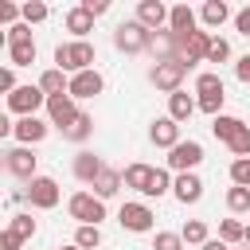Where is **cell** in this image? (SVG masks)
I'll list each match as a JSON object with an SVG mask.
<instances>
[{
    "mask_svg": "<svg viewBox=\"0 0 250 250\" xmlns=\"http://www.w3.org/2000/svg\"><path fill=\"white\" fill-rule=\"evenodd\" d=\"M242 242H246V246H250V227H246V238H242Z\"/></svg>",
    "mask_w": 250,
    "mask_h": 250,
    "instance_id": "f907efd6",
    "label": "cell"
},
{
    "mask_svg": "<svg viewBox=\"0 0 250 250\" xmlns=\"http://www.w3.org/2000/svg\"><path fill=\"white\" fill-rule=\"evenodd\" d=\"M121 184H125V180H121V172L105 168V172H102V176H98L90 188H94V195H98V199H113V195L121 191Z\"/></svg>",
    "mask_w": 250,
    "mask_h": 250,
    "instance_id": "603a6c76",
    "label": "cell"
},
{
    "mask_svg": "<svg viewBox=\"0 0 250 250\" xmlns=\"http://www.w3.org/2000/svg\"><path fill=\"white\" fill-rule=\"evenodd\" d=\"M234 27H238V35H246V39H250V4L234 16Z\"/></svg>",
    "mask_w": 250,
    "mask_h": 250,
    "instance_id": "b9f144b4",
    "label": "cell"
},
{
    "mask_svg": "<svg viewBox=\"0 0 250 250\" xmlns=\"http://www.w3.org/2000/svg\"><path fill=\"white\" fill-rule=\"evenodd\" d=\"M203 250H230V246H227L223 238H207V242H203Z\"/></svg>",
    "mask_w": 250,
    "mask_h": 250,
    "instance_id": "c3c4849f",
    "label": "cell"
},
{
    "mask_svg": "<svg viewBox=\"0 0 250 250\" xmlns=\"http://www.w3.org/2000/svg\"><path fill=\"white\" fill-rule=\"evenodd\" d=\"M168 31H176V35H191V31H195V12H191L188 4H176L172 16H168Z\"/></svg>",
    "mask_w": 250,
    "mask_h": 250,
    "instance_id": "44dd1931",
    "label": "cell"
},
{
    "mask_svg": "<svg viewBox=\"0 0 250 250\" xmlns=\"http://www.w3.org/2000/svg\"><path fill=\"white\" fill-rule=\"evenodd\" d=\"M4 168L12 172V176H20V180H35V152L27 148V145H20V148H8L4 152Z\"/></svg>",
    "mask_w": 250,
    "mask_h": 250,
    "instance_id": "30bf717a",
    "label": "cell"
},
{
    "mask_svg": "<svg viewBox=\"0 0 250 250\" xmlns=\"http://www.w3.org/2000/svg\"><path fill=\"white\" fill-rule=\"evenodd\" d=\"M234 74H238V82H250V51L234 62Z\"/></svg>",
    "mask_w": 250,
    "mask_h": 250,
    "instance_id": "f6af8a7d",
    "label": "cell"
},
{
    "mask_svg": "<svg viewBox=\"0 0 250 250\" xmlns=\"http://www.w3.org/2000/svg\"><path fill=\"white\" fill-rule=\"evenodd\" d=\"M102 86H105V82H102V74H98V70H82V74H74V78H70V90H66V94H70L74 102H78V98H98V94H102Z\"/></svg>",
    "mask_w": 250,
    "mask_h": 250,
    "instance_id": "9a60e30c",
    "label": "cell"
},
{
    "mask_svg": "<svg viewBox=\"0 0 250 250\" xmlns=\"http://www.w3.org/2000/svg\"><path fill=\"white\" fill-rule=\"evenodd\" d=\"M39 90H43L47 98H55V94H66V90H70V78H66L59 66H51V70H43V74H39Z\"/></svg>",
    "mask_w": 250,
    "mask_h": 250,
    "instance_id": "7402d4cb",
    "label": "cell"
},
{
    "mask_svg": "<svg viewBox=\"0 0 250 250\" xmlns=\"http://www.w3.org/2000/svg\"><path fill=\"white\" fill-rule=\"evenodd\" d=\"M78 113H82V109L74 105V98H70V94H55V98H47V117H51V125L70 129Z\"/></svg>",
    "mask_w": 250,
    "mask_h": 250,
    "instance_id": "9c48e42d",
    "label": "cell"
},
{
    "mask_svg": "<svg viewBox=\"0 0 250 250\" xmlns=\"http://www.w3.org/2000/svg\"><path fill=\"white\" fill-rule=\"evenodd\" d=\"M227 207H230L234 215L250 211V188H230V191H227Z\"/></svg>",
    "mask_w": 250,
    "mask_h": 250,
    "instance_id": "836d02e7",
    "label": "cell"
},
{
    "mask_svg": "<svg viewBox=\"0 0 250 250\" xmlns=\"http://www.w3.org/2000/svg\"><path fill=\"white\" fill-rule=\"evenodd\" d=\"M188 62L184 59H164V62H156L152 70H148V82L156 86V90H168V94H176L180 90V82L188 78Z\"/></svg>",
    "mask_w": 250,
    "mask_h": 250,
    "instance_id": "277c9868",
    "label": "cell"
},
{
    "mask_svg": "<svg viewBox=\"0 0 250 250\" xmlns=\"http://www.w3.org/2000/svg\"><path fill=\"white\" fill-rule=\"evenodd\" d=\"M113 47L125 51V55H145V51L152 47V31H148L141 20H125V23H117V31H113Z\"/></svg>",
    "mask_w": 250,
    "mask_h": 250,
    "instance_id": "7a4b0ae2",
    "label": "cell"
},
{
    "mask_svg": "<svg viewBox=\"0 0 250 250\" xmlns=\"http://www.w3.org/2000/svg\"><path fill=\"white\" fill-rule=\"evenodd\" d=\"M8 59H12V66H31L35 62V39L27 35V39L8 43Z\"/></svg>",
    "mask_w": 250,
    "mask_h": 250,
    "instance_id": "cb8c5ba5",
    "label": "cell"
},
{
    "mask_svg": "<svg viewBox=\"0 0 250 250\" xmlns=\"http://www.w3.org/2000/svg\"><path fill=\"white\" fill-rule=\"evenodd\" d=\"M230 180H234V188H250V156L230 160Z\"/></svg>",
    "mask_w": 250,
    "mask_h": 250,
    "instance_id": "8d00e7d4",
    "label": "cell"
},
{
    "mask_svg": "<svg viewBox=\"0 0 250 250\" xmlns=\"http://www.w3.org/2000/svg\"><path fill=\"white\" fill-rule=\"evenodd\" d=\"M102 172H105V160H102V156H94V152H78V156H74V176H78L82 184H94Z\"/></svg>",
    "mask_w": 250,
    "mask_h": 250,
    "instance_id": "e0dca14e",
    "label": "cell"
},
{
    "mask_svg": "<svg viewBox=\"0 0 250 250\" xmlns=\"http://www.w3.org/2000/svg\"><path fill=\"white\" fill-rule=\"evenodd\" d=\"M90 133H94V117H90V113H78V117H74V125H70V129H62V137H66V141H74V145H82Z\"/></svg>",
    "mask_w": 250,
    "mask_h": 250,
    "instance_id": "4316f807",
    "label": "cell"
},
{
    "mask_svg": "<svg viewBox=\"0 0 250 250\" xmlns=\"http://www.w3.org/2000/svg\"><path fill=\"white\" fill-rule=\"evenodd\" d=\"M27 199H31V207H39V211H51V207L62 199V191H59V184H55L51 176H35V180L27 184Z\"/></svg>",
    "mask_w": 250,
    "mask_h": 250,
    "instance_id": "ba28073f",
    "label": "cell"
},
{
    "mask_svg": "<svg viewBox=\"0 0 250 250\" xmlns=\"http://www.w3.org/2000/svg\"><path fill=\"white\" fill-rule=\"evenodd\" d=\"M152 172H156V168H148V164H129V168L121 172V180H125V188H133V191H141V195H148V184H152Z\"/></svg>",
    "mask_w": 250,
    "mask_h": 250,
    "instance_id": "d6986e66",
    "label": "cell"
},
{
    "mask_svg": "<svg viewBox=\"0 0 250 250\" xmlns=\"http://www.w3.org/2000/svg\"><path fill=\"white\" fill-rule=\"evenodd\" d=\"M223 98H227V94H207V98H199V109H203V113H211V117H219Z\"/></svg>",
    "mask_w": 250,
    "mask_h": 250,
    "instance_id": "ab89813d",
    "label": "cell"
},
{
    "mask_svg": "<svg viewBox=\"0 0 250 250\" xmlns=\"http://www.w3.org/2000/svg\"><path fill=\"white\" fill-rule=\"evenodd\" d=\"M66 31H70L74 39H86V35L94 31V16H90L82 4H78V8H70V12H66Z\"/></svg>",
    "mask_w": 250,
    "mask_h": 250,
    "instance_id": "ffe728a7",
    "label": "cell"
},
{
    "mask_svg": "<svg viewBox=\"0 0 250 250\" xmlns=\"http://www.w3.org/2000/svg\"><path fill=\"white\" fill-rule=\"evenodd\" d=\"M199 16H203V23H207V27H223V23L230 20V8H227L223 0H207Z\"/></svg>",
    "mask_w": 250,
    "mask_h": 250,
    "instance_id": "484cf974",
    "label": "cell"
},
{
    "mask_svg": "<svg viewBox=\"0 0 250 250\" xmlns=\"http://www.w3.org/2000/svg\"><path fill=\"white\" fill-rule=\"evenodd\" d=\"M55 66L66 74H82V70H94V43L90 39H74V43H59L55 47Z\"/></svg>",
    "mask_w": 250,
    "mask_h": 250,
    "instance_id": "6da1fadb",
    "label": "cell"
},
{
    "mask_svg": "<svg viewBox=\"0 0 250 250\" xmlns=\"http://www.w3.org/2000/svg\"><path fill=\"white\" fill-rule=\"evenodd\" d=\"M168 16H172V8H164L160 0H141V4H137V20H141L148 31H164Z\"/></svg>",
    "mask_w": 250,
    "mask_h": 250,
    "instance_id": "4fadbf2b",
    "label": "cell"
},
{
    "mask_svg": "<svg viewBox=\"0 0 250 250\" xmlns=\"http://www.w3.org/2000/svg\"><path fill=\"white\" fill-rule=\"evenodd\" d=\"M31 35V27L27 23H16V27H8V43H16V39H27Z\"/></svg>",
    "mask_w": 250,
    "mask_h": 250,
    "instance_id": "bcb514c9",
    "label": "cell"
},
{
    "mask_svg": "<svg viewBox=\"0 0 250 250\" xmlns=\"http://www.w3.org/2000/svg\"><path fill=\"white\" fill-rule=\"evenodd\" d=\"M43 20H47V4L43 0H27L23 4V23L31 27V23H43Z\"/></svg>",
    "mask_w": 250,
    "mask_h": 250,
    "instance_id": "74e56055",
    "label": "cell"
},
{
    "mask_svg": "<svg viewBox=\"0 0 250 250\" xmlns=\"http://www.w3.org/2000/svg\"><path fill=\"white\" fill-rule=\"evenodd\" d=\"M55 250H78V246H74V242H70V246H55Z\"/></svg>",
    "mask_w": 250,
    "mask_h": 250,
    "instance_id": "681fc988",
    "label": "cell"
},
{
    "mask_svg": "<svg viewBox=\"0 0 250 250\" xmlns=\"http://www.w3.org/2000/svg\"><path fill=\"white\" fill-rule=\"evenodd\" d=\"M168 188H172V176H168L164 168H156V172H152V184H148V199H160Z\"/></svg>",
    "mask_w": 250,
    "mask_h": 250,
    "instance_id": "f35d334b",
    "label": "cell"
},
{
    "mask_svg": "<svg viewBox=\"0 0 250 250\" xmlns=\"http://www.w3.org/2000/svg\"><path fill=\"white\" fill-rule=\"evenodd\" d=\"M39 105H47V94H43L39 86H20V90L8 94V109L20 113V117H35Z\"/></svg>",
    "mask_w": 250,
    "mask_h": 250,
    "instance_id": "8992f818",
    "label": "cell"
},
{
    "mask_svg": "<svg viewBox=\"0 0 250 250\" xmlns=\"http://www.w3.org/2000/svg\"><path fill=\"white\" fill-rule=\"evenodd\" d=\"M82 8H86V12H90V16H94V20H98V16H105V12H109V4H105V0H82Z\"/></svg>",
    "mask_w": 250,
    "mask_h": 250,
    "instance_id": "7bdbcfd3",
    "label": "cell"
},
{
    "mask_svg": "<svg viewBox=\"0 0 250 250\" xmlns=\"http://www.w3.org/2000/svg\"><path fill=\"white\" fill-rule=\"evenodd\" d=\"M66 211L70 219H78V227H98L105 219V199H98L94 191H74L66 199Z\"/></svg>",
    "mask_w": 250,
    "mask_h": 250,
    "instance_id": "3957f363",
    "label": "cell"
},
{
    "mask_svg": "<svg viewBox=\"0 0 250 250\" xmlns=\"http://www.w3.org/2000/svg\"><path fill=\"white\" fill-rule=\"evenodd\" d=\"M47 133H51V125H47V121H39V117H20V121H16V129H12V137H16L20 145H27V148H31V145H39Z\"/></svg>",
    "mask_w": 250,
    "mask_h": 250,
    "instance_id": "5bb4252c",
    "label": "cell"
},
{
    "mask_svg": "<svg viewBox=\"0 0 250 250\" xmlns=\"http://www.w3.org/2000/svg\"><path fill=\"white\" fill-rule=\"evenodd\" d=\"M203 160V145L199 141H180L172 152H168V168L172 172H195Z\"/></svg>",
    "mask_w": 250,
    "mask_h": 250,
    "instance_id": "52a82bcc",
    "label": "cell"
},
{
    "mask_svg": "<svg viewBox=\"0 0 250 250\" xmlns=\"http://www.w3.org/2000/svg\"><path fill=\"white\" fill-rule=\"evenodd\" d=\"M242 125H246V121H238V117H230V113H219V117H211V133H215L223 145H227V141H230V137H234Z\"/></svg>",
    "mask_w": 250,
    "mask_h": 250,
    "instance_id": "d4e9b609",
    "label": "cell"
},
{
    "mask_svg": "<svg viewBox=\"0 0 250 250\" xmlns=\"http://www.w3.org/2000/svg\"><path fill=\"white\" fill-rule=\"evenodd\" d=\"M230 59V43L223 35H211V47H207V62H227Z\"/></svg>",
    "mask_w": 250,
    "mask_h": 250,
    "instance_id": "d590c367",
    "label": "cell"
},
{
    "mask_svg": "<svg viewBox=\"0 0 250 250\" xmlns=\"http://www.w3.org/2000/svg\"><path fill=\"white\" fill-rule=\"evenodd\" d=\"M20 16H23V8H16V4H0V20H4L8 27H16Z\"/></svg>",
    "mask_w": 250,
    "mask_h": 250,
    "instance_id": "60d3db41",
    "label": "cell"
},
{
    "mask_svg": "<svg viewBox=\"0 0 250 250\" xmlns=\"http://www.w3.org/2000/svg\"><path fill=\"white\" fill-rule=\"evenodd\" d=\"M148 141L172 152V148L180 145V121H172L168 113H164V117H156V121H152V129H148Z\"/></svg>",
    "mask_w": 250,
    "mask_h": 250,
    "instance_id": "7c38bea8",
    "label": "cell"
},
{
    "mask_svg": "<svg viewBox=\"0 0 250 250\" xmlns=\"http://www.w3.org/2000/svg\"><path fill=\"white\" fill-rule=\"evenodd\" d=\"M8 230L23 242V238H31V234H35V219H31V215H12V219H8Z\"/></svg>",
    "mask_w": 250,
    "mask_h": 250,
    "instance_id": "f1b7e54d",
    "label": "cell"
},
{
    "mask_svg": "<svg viewBox=\"0 0 250 250\" xmlns=\"http://www.w3.org/2000/svg\"><path fill=\"white\" fill-rule=\"evenodd\" d=\"M0 90H4V94L20 90V86H16V74H12V66H4V70H0Z\"/></svg>",
    "mask_w": 250,
    "mask_h": 250,
    "instance_id": "ee69618b",
    "label": "cell"
},
{
    "mask_svg": "<svg viewBox=\"0 0 250 250\" xmlns=\"http://www.w3.org/2000/svg\"><path fill=\"white\" fill-rule=\"evenodd\" d=\"M0 250H20V238H16L12 230H4V234H0Z\"/></svg>",
    "mask_w": 250,
    "mask_h": 250,
    "instance_id": "7dc6e473",
    "label": "cell"
},
{
    "mask_svg": "<svg viewBox=\"0 0 250 250\" xmlns=\"http://www.w3.org/2000/svg\"><path fill=\"white\" fill-rule=\"evenodd\" d=\"M184 242H191V246H203L207 242V223L203 219H191V223H184Z\"/></svg>",
    "mask_w": 250,
    "mask_h": 250,
    "instance_id": "4dcf8cb0",
    "label": "cell"
},
{
    "mask_svg": "<svg viewBox=\"0 0 250 250\" xmlns=\"http://www.w3.org/2000/svg\"><path fill=\"white\" fill-rule=\"evenodd\" d=\"M74 246L78 250H98L102 246V230L98 227H78L74 230Z\"/></svg>",
    "mask_w": 250,
    "mask_h": 250,
    "instance_id": "83f0119b",
    "label": "cell"
},
{
    "mask_svg": "<svg viewBox=\"0 0 250 250\" xmlns=\"http://www.w3.org/2000/svg\"><path fill=\"white\" fill-rule=\"evenodd\" d=\"M152 250H184V234H176V230H156Z\"/></svg>",
    "mask_w": 250,
    "mask_h": 250,
    "instance_id": "e575fe53",
    "label": "cell"
},
{
    "mask_svg": "<svg viewBox=\"0 0 250 250\" xmlns=\"http://www.w3.org/2000/svg\"><path fill=\"white\" fill-rule=\"evenodd\" d=\"M207 47H211V35H207V31L180 35V59H184L188 66H195V62H207Z\"/></svg>",
    "mask_w": 250,
    "mask_h": 250,
    "instance_id": "8fae6325",
    "label": "cell"
},
{
    "mask_svg": "<svg viewBox=\"0 0 250 250\" xmlns=\"http://www.w3.org/2000/svg\"><path fill=\"white\" fill-rule=\"evenodd\" d=\"M219 238H223L227 246H230V242H242V238H246V227H242L238 219H223V223H219Z\"/></svg>",
    "mask_w": 250,
    "mask_h": 250,
    "instance_id": "f546056e",
    "label": "cell"
},
{
    "mask_svg": "<svg viewBox=\"0 0 250 250\" xmlns=\"http://www.w3.org/2000/svg\"><path fill=\"white\" fill-rule=\"evenodd\" d=\"M195 94H199V98H207V94H223V78L211 74V70L199 74V78H195Z\"/></svg>",
    "mask_w": 250,
    "mask_h": 250,
    "instance_id": "d6a6232c",
    "label": "cell"
},
{
    "mask_svg": "<svg viewBox=\"0 0 250 250\" xmlns=\"http://www.w3.org/2000/svg\"><path fill=\"white\" fill-rule=\"evenodd\" d=\"M117 223H121L125 230H133V234H145V230H152L156 215H152V207H148V203H121Z\"/></svg>",
    "mask_w": 250,
    "mask_h": 250,
    "instance_id": "5b68a950",
    "label": "cell"
},
{
    "mask_svg": "<svg viewBox=\"0 0 250 250\" xmlns=\"http://www.w3.org/2000/svg\"><path fill=\"white\" fill-rule=\"evenodd\" d=\"M195 109H199V98H191V94H184V90L168 94V117H172V121H188Z\"/></svg>",
    "mask_w": 250,
    "mask_h": 250,
    "instance_id": "ac0fdd59",
    "label": "cell"
},
{
    "mask_svg": "<svg viewBox=\"0 0 250 250\" xmlns=\"http://www.w3.org/2000/svg\"><path fill=\"white\" fill-rule=\"evenodd\" d=\"M172 191H176V199L188 207V203H199L203 199V180L195 176V172H180L176 176V184H172Z\"/></svg>",
    "mask_w": 250,
    "mask_h": 250,
    "instance_id": "2e32d148",
    "label": "cell"
},
{
    "mask_svg": "<svg viewBox=\"0 0 250 250\" xmlns=\"http://www.w3.org/2000/svg\"><path fill=\"white\" fill-rule=\"evenodd\" d=\"M227 148L234 152V160H242V156H250V125H242L230 141H227Z\"/></svg>",
    "mask_w": 250,
    "mask_h": 250,
    "instance_id": "1f68e13d",
    "label": "cell"
}]
</instances>
